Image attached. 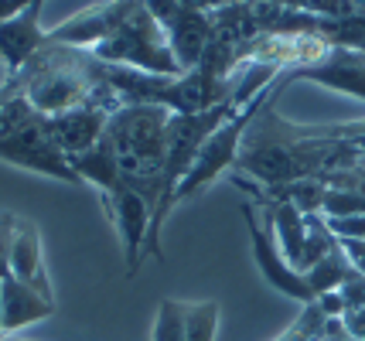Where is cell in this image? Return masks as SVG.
Segmentation results:
<instances>
[{
	"label": "cell",
	"mask_w": 365,
	"mask_h": 341,
	"mask_svg": "<svg viewBox=\"0 0 365 341\" xmlns=\"http://www.w3.org/2000/svg\"><path fill=\"white\" fill-rule=\"evenodd\" d=\"M324 327H328V314H324L318 304H307V308L301 310V318L273 341H321Z\"/></svg>",
	"instance_id": "obj_17"
},
{
	"label": "cell",
	"mask_w": 365,
	"mask_h": 341,
	"mask_svg": "<svg viewBox=\"0 0 365 341\" xmlns=\"http://www.w3.org/2000/svg\"><path fill=\"white\" fill-rule=\"evenodd\" d=\"M55 300L41 297L38 290L24 287L21 280L7 273L0 280V321H4V331L7 335H17L21 327L34 325V321H45L55 314Z\"/></svg>",
	"instance_id": "obj_14"
},
{
	"label": "cell",
	"mask_w": 365,
	"mask_h": 341,
	"mask_svg": "<svg viewBox=\"0 0 365 341\" xmlns=\"http://www.w3.org/2000/svg\"><path fill=\"white\" fill-rule=\"evenodd\" d=\"M41 7L45 0H31L14 17L0 21V62L7 68V75L21 72L24 62L48 41V31L41 28Z\"/></svg>",
	"instance_id": "obj_12"
},
{
	"label": "cell",
	"mask_w": 365,
	"mask_h": 341,
	"mask_svg": "<svg viewBox=\"0 0 365 341\" xmlns=\"http://www.w3.org/2000/svg\"><path fill=\"white\" fill-rule=\"evenodd\" d=\"M89 51L99 62H110V65L140 68L150 75H181L168 31L160 28L158 17L150 14L147 0H130L127 17Z\"/></svg>",
	"instance_id": "obj_5"
},
{
	"label": "cell",
	"mask_w": 365,
	"mask_h": 341,
	"mask_svg": "<svg viewBox=\"0 0 365 341\" xmlns=\"http://www.w3.org/2000/svg\"><path fill=\"white\" fill-rule=\"evenodd\" d=\"M116 106H120V103H113V99H89V103L72 106V110H65V113L48 116V120H51V133H55L58 147L68 154V161L86 154V150H93V147L103 140L106 123H110V116Z\"/></svg>",
	"instance_id": "obj_11"
},
{
	"label": "cell",
	"mask_w": 365,
	"mask_h": 341,
	"mask_svg": "<svg viewBox=\"0 0 365 341\" xmlns=\"http://www.w3.org/2000/svg\"><path fill=\"white\" fill-rule=\"evenodd\" d=\"M154 341H185V300L164 297L154 318Z\"/></svg>",
	"instance_id": "obj_16"
},
{
	"label": "cell",
	"mask_w": 365,
	"mask_h": 341,
	"mask_svg": "<svg viewBox=\"0 0 365 341\" xmlns=\"http://www.w3.org/2000/svg\"><path fill=\"white\" fill-rule=\"evenodd\" d=\"M4 341H28V338H21V335H7Z\"/></svg>",
	"instance_id": "obj_25"
},
{
	"label": "cell",
	"mask_w": 365,
	"mask_h": 341,
	"mask_svg": "<svg viewBox=\"0 0 365 341\" xmlns=\"http://www.w3.org/2000/svg\"><path fill=\"white\" fill-rule=\"evenodd\" d=\"M277 4L324 17H365V7H359L355 0H277Z\"/></svg>",
	"instance_id": "obj_18"
},
{
	"label": "cell",
	"mask_w": 365,
	"mask_h": 341,
	"mask_svg": "<svg viewBox=\"0 0 365 341\" xmlns=\"http://www.w3.org/2000/svg\"><path fill=\"white\" fill-rule=\"evenodd\" d=\"M14 229H17V215H11V211H0V280L7 276V263H11V243H14Z\"/></svg>",
	"instance_id": "obj_20"
},
{
	"label": "cell",
	"mask_w": 365,
	"mask_h": 341,
	"mask_svg": "<svg viewBox=\"0 0 365 341\" xmlns=\"http://www.w3.org/2000/svg\"><path fill=\"white\" fill-rule=\"evenodd\" d=\"M290 85L294 82L287 72L273 82L263 106L256 110V116L242 133V144H239V157L232 171L253 178L259 188H284L294 181L324 178L338 167H351L362 161L359 144L321 137L318 123L307 127V123H294L277 113V99Z\"/></svg>",
	"instance_id": "obj_1"
},
{
	"label": "cell",
	"mask_w": 365,
	"mask_h": 341,
	"mask_svg": "<svg viewBox=\"0 0 365 341\" xmlns=\"http://www.w3.org/2000/svg\"><path fill=\"white\" fill-rule=\"evenodd\" d=\"M341 327H345V335L355 341H365V308H359V304H345V310H341Z\"/></svg>",
	"instance_id": "obj_21"
},
{
	"label": "cell",
	"mask_w": 365,
	"mask_h": 341,
	"mask_svg": "<svg viewBox=\"0 0 365 341\" xmlns=\"http://www.w3.org/2000/svg\"><path fill=\"white\" fill-rule=\"evenodd\" d=\"M171 110L154 103H123L116 106L106 123L103 144L113 150L116 167L123 181H130L137 192L150 198L158 215L160 198V174L168 157V130H171Z\"/></svg>",
	"instance_id": "obj_3"
},
{
	"label": "cell",
	"mask_w": 365,
	"mask_h": 341,
	"mask_svg": "<svg viewBox=\"0 0 365 341\" xmlns=\"http://www.w3.org/2000/svg\"><path fill=\"white\" fill-rule=\"evenodd\" d=\"M287 75H290V82H314V85H324L331 93H345V96L365 103V51L359 48L331 45L314 62L287 68Z\"/></svg>",
	"instance_id": "obj_10"
},
{
	"label": "cell",
	"mask_w": 365,
	"mask_h": 341,
	"mask_svg": "<svg viewBox=\"0 0 365 341\" xmlns=\"http://www.w3.org/2000/svg\"><path fill=\"white\" fill-rule=\"evenodd\" d=\"M229 4H242V0H225V7H229Z\"/></svg>",
	"instance_id": "obj_27"
},
{
	"label": "cell",
	"mask_w": 365,
	"mask_h": 341,
	"mask_svg": "<svg viewBox=\"0 0 365 341\" xmlns=\"http://www.w3.org/2000/svg\"><path fill=\"white\" fill-rule=\"evenodd\" d=\"M103 68H106V62H99L89 48H72V45H58V41H45L24 62V68L14 72V75H7V79L17 82V93L28 99L38 113L55 116L72 110V106H82L89 99H113V103H120V96L106 85Z\"/></svg>",
	"instance_id": "obj_2"
},
{
	"label": "cell",
	"mask_w": 365,
	"mask_h": 341,
	"mask_svg": "<svg viewBox=\"0 0 365 341\" xmlns=\"http://www.w3.org/2000/svg\"><path fill=\"white\" fill-rule=\"evenodd\" d=\"M7 273L14 280H21L24 287L38 290L41 297L55 300V287H51V276H48V266H45V249H41V232L28 219H17Z\"/></svg>",
	"instance_id": "obj_13"
},
{
	"label": "cell",
	"mask_w": 365,
	"mask_h": 341,
	"mask_svg": "<svg viewBox=\"0 0 365 341\" xmlns=\"http://www.w3.org/2000/svg\"><path fill=\"white\" fill-rule=\"evenodd\" d=\"M4 338H7V331H4V321H0V341H4Z\"/></svg>",
	"instance_id": "obj_26"
},
{
	"label": "cell",
	"mask_w": 365,
	"mask_h": 341,
	"mask_svg": "<svg viewBox=\"0 0 365 341\" xmlns=\"http://www.w3.org/2000/svg\"><path fill=\"white\" fill-rule=\"evenodd\" d=\"M267 93L270 89H263L256 99H250L242 110H239L232 120H225L219 130L208 137L205 144H202V150H198V157H195V164H191V171L185 174V181H181V188H178L175 195V205H181V201H188V198H195L198 192H205L208 184L215 178H222L225 171H232L236 167V157H239V144H242V133H246V127H250V120L256 116V110L263 106V99H267Z\"/></svg>",
	"instance_id": "obj_6"
},
{
	"label": "cell",
	"mask_w": 365,
	"mask_h": 341,
	"mask_svg": "<svg viewBox=\"0 0 365 341\" xmlns=\"http://www.w3.org/2000/svg\"><path fill=\"white\" fill-rule=\"evenodd\" d=\"M355 4H359V7H365V0H355Z\"/></svg>",
	"instance_id": "obj_28"
},
{
	"label": "cell",
	"mask_w": 365,
	"mask_h": 341,
	"mask_svg": "<svg viewBox=\"0 0 365 341\" xmlns=\"http://www.w3.org/2000/svg\"><path fill=\"white\" fill-rule=\"evenodd\" d=\"M99 201L106 209V219L116 229V239L123 249V266L127 276H137L140 263L147 260V236H150V222H154V205L150 198L137 192L130 181H116L113 188L99 192Z\"/></svg>",
	"instance_id": "obj_8"
},
{
	"label": "cell",
	"mask_w": 365,
	"mask_h": 341,
	"mask_svg": "<svg viewBox=\"0 0 365 341\" xmlns=\"http://www.w3.org/2000/svg\"><path fill=\"white\" fill-rule=\"evenodd\" d=\"M359 164H362V167H365V154H362V161H359Z\"/></svg>",
	"instance_id": "obj_29"
},
{
	"label": "cell",
	"mask_w": 365,
	"mask_h": 341,
	"mask_svg": "<svg viewBox=\"0 0 365 341\" xmlns=\"http://www.w3.org/2000/svg\"><path fill=\"white\" fill-rule=\"evenodd\" d=\"M242 219H246V229H250L253 260H256V266H259L263 280L270 283L273 290L284 293V297L301 300L304 308H307V304H318L321 293H318V287H314V280H311V270L301 273V270H294V266L284 260V253H280V246H277V236H273V226H270V219H267V211L259 209L256 201H246V205H242Z\"/></svg>",
	"instance_id": "obj_7"
},
{
	"label": "cell",
	"mask_w": 365,
	"mask_h": 341,
	"mask_svg": "<svg viewBox=\"0 0 365 341\" xmlns=\"http://www.w3.org/2000/svg\"><path fill=\"white\" fill-rule=\"evenodd\" d=\"M17 96H21V93H17V82L14 79L0 82V123H4V116H7V106H11Z\"/></svg>",
	"instance_id": "obj_23"
},
{
	"label": "cell",
	"mask_w": 365,
	"mask_h": 341,
	"mask_svg": "<svg viewBox=\"0 0 365 341\" xmlns=\"http://www.w3.org/2000/svg\"><path fill=\"white\" fill-rule=\"evenodd\" d=\"M150 14L160 21V28L168 31L171 51H175V62L181 72L202 65L208 45H212V11H198L188 7L185 0H147Z\"/></svg>",
	"instance_id": "obj_9"
},
{
	"label": "cell",
	"mask_w": 365,
	"mask_h": 341,
	"mask_svg": "<svg viewBox=\"0 0 365 341\" xmlns=\"http://www.w3.org/2000/svg\"><path fill=\"white\" fill-rule=\"evenodd\" d=\"M341 253L349 256V263L365 276V239H338Z\"/></svg>",
	"instance_id": "obj_22"
},
{
	"label": "cell",
	"mask_w": 365,
	"mask_h": 341,
	"mask_svg": "<svg viewBox=\"0 0 365 341\" xmlns=\"http://www.w3.org/2000/svg\"><path fill=\"white\" fill-rule=\"evenodd\" d=\"M334 239H365V211L341 215V219H324Z\"/></svg>",
	"instance_id": "obj_19"
},
{
	"label": "cell",
	"mask_w": 365,
	"mask_h": 341,
	"mask_svg": "<svg viewBox=\"0 0 365 341\" xmlns=\"http://www.w3.org/2000/svg\"><path fill=\"white\" fill-rule=\"evenodd\" d=\"M31 0H0V21H7V17H14L21 7H28Z\"/></svg>",
	"instance_id": "obj_24"
},
{
	"label": "cell",
	"mask_w": 365,
	"mask_h": 341,
	"mask_svg": "<svg viewBox=\"0 0 365 341\" xmlns=\"http://www.w3.org/2000/svg\"><path fill=\"white\" fill-rule=\"evenodd\" d=\"M0 161L14 164L21 171L65 181V184H82L68 154L58 147L55 133H51V120L38 113L24 96H17L7 106V116L0 123Z\"/></svg>",
	"instance_id": "obj_4"
},
{
	"label": "cell",
	"mask_w": 365,
	"mask_h": 341,
	"mask_svg": "<svg viewBox=\"0 0 365 341\" xmlns=\"http://www.w3.org/2000/svg\"><path fill=\"white\" fill-rule=\"evenodd\" d=\"M219 335V300L185 304V341H215Z\"/></svg>",
	"instance_id": "obj_15"
}]
</instances>
